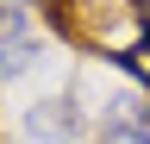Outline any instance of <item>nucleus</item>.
<instances>
[{"instance_id": "obj_3", "label": "nucleus", "mask_w": 150, "mask_h": 144, "mask_svg": "<svg viewBox=\"0 0 150 144\" xmlns=\"http://www.w3.org/2000/svg\"><path fill=\"white\" fill-rule=\"evenodd\" d=\"M138 19H144V25H150V0H138Z\"/></svg>"}, {"instance_id": "obj_1", "label": "nucleus", "mask_w": 150, "mask_h": 144, "mask_svg": "<svg viewBox=\"0 0 150 144\" xmlns=\"http://www.w3.org/2000/svg\"><path fill=\"white\" fill-rule=\"evenodd\" d=\"M81 125H88V113H81V100H75V94L38 100L31 113H25V132H31V138H50V144H56V138H75Z\"/></svg>"}, {"instance_id": "obj_2", "label": "nucleus", "mask_w": 150, "mask_h": 144, "mask_svg": "<svg viewBox=\"0 0 150 144\" xmlns=\"http://www.w3.org/2000/svg\"><path fill=\"white\" fill-rule=\"evenodd\" d=\"M100 144H150V100L125 94V100H119V113H106Z\"/></svg>"}]
</instances>
